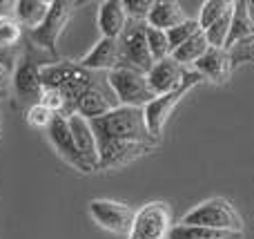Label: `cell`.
Here are the masks:
<instances>
[{
  "label": "cell",
  "mask_w": 254,
  "mask_h": 239,
  "mask_svg": "<svg viewBox=\"0 0 254 239\" xmlns=\"http://www.w3.org/2000/svg\"><path fill=\"white\" fill-rule=\"evenodd\" d=\"M40 80H43V87H52L63 92L74 103V107H76V98L94 85L92 72L80 67L78 63H69V61L40 65Z\"/></svg>",
  "instance_id": "3"
},
{
  "label": "cell",
  "mask_w": 254,
  "mask_h": 239,
  "mask_svg": "<svg viewBox=\"0 0 254 239\" xmlns=\"http://www.w3.org/2000/svg\"><path fill=\"white\" fill-rule=\"evenodd\" d=\"M27 121H29L34 128H49V123L54 121V114L43 103H36V105H31L29 112H27Z\"/></svg>",
  "instance_id": "30"
},
{
  "label": "cell",
  "mask_w": 254,
  "mask_h": 239,
  "mask_svg": "<svg viewBox=\"0 0 254 239\" xmlns=\"http://www.w3.org/2000/svg\"><path fill=\"white\" fill-rule=\"evenodd\" d=\"M201 80H205V79H203L196 70H185L183 85H181L179 89H174V92H170V94H163V96H156L152 103H147V105L143 107L145 125H147L149 137L158 141V137H161V132H163V128H165L167 119H170V114L174 112V107L179 105V101L185 96V92H188L190 87L198 85Z\"/></svg>",
  "instance_id": "5"
},
{
  "label": "cell",
  "mask_w": 254,
  "mask_h": 239,
  "mask_svg": "<svg viewBox=\"0 0 254 239\" xmlns=\"http://www.w3.org/2000/svg\"><path fill=\"white\" fill-rule=\"evenodd\" d=\"M69 16H71V4L65 2V0H54L47 18L43 20V25L31 31L34 43L49 49V52H56V43H58V38H61V34L65 31L67 22H69Z\"/></svg>",
  "instance_id": "9"
},
{
  "label": "cell",
  "mask_w": 254,
  "mask_h": 239,
  "mask_svg": "<svg viewBox=\"0 0 254 239\" xmlns=\"http://www.w3.org/2000/svg\"><path fill=\"white\" fill-rule=\"evenodd\" d=\"M252 40H254V7L252 2L239 0V2H234L232 25H230V36L228 43H225V49L252 43Z\"/></svg>",
  "instance_id": "17"
},
{
  "label": "cell",
  "mask_w": 254,
  "mask_h": 239,
  "mask_svg": "<svg viewBox=\"0 0 254 239\" xmlns=\"http://www.w3.org/2000/svg\"><path fill=\"white\" fill-rule=\"evenodd\" d=\"M207 49H210V45H207L205 34L198 31V34L192 36L185 45H181L179 49H174V52H172V58H174L181 67H190V65H196Z\"/></svg>",
  "instance_id": "22"
},
{
  "label": "cell",
  "mask_w": 254,
  "mask_h": 239,
  "mask_svg": "<svg viewBox=\"0 0 254 239\" xmlns=\"http://www.w3.org/2000/svg\"><path fill=\"white\" fill-rule=\"evenodd\" d=\"M183 226H203V228H214V231H228V233H243V219L239 210L230 204L228 199H207L192 208L183 219Z\"/></svg>",
  "instance_id": "2"
},
{
  "label": "cell",
  "mask_w": 254,
  "mask_h": 239,
  "mask_svg": "<svg viewBox=\"0 0 254 239\" xmlns=\"http://www.w3.org/2000/svg\"><path fill=\"white\" fill-rule=\"evenodd\" d=\"M147 45H149V54H152L154 63L165 61V58L172 56L170 40H167V31L154 29V27L147 25Z\"/></svg>",
  "instance_id": "26"
},
{
  "label": "cell",
  "mask_w": 254,
  "mask_h": 239,
  "mask_svg": "<svg viewBox=\"0 0 254 239\" xmlns=\"http://www.w3.org/2000/svg\"><path fill=\"white\" fill-rule=\"evenodd\" d=\"M9 9H13V2L0 0V18H7V16H9Z\"/></svg>",
  "instance_id": "32"
},
{
  "label": "cell",
  "mask_w": 254,
  "mask_h": 239,
  "mask_svg": "<svg viewBox=\"0 0 254 239\" xmlns=\"http://www.w3.org/2000/svg\"><path fill=\"white\" fill-rule=\"evenodd\" d=\"M121 45V67H131L147 74L154 67V58L147 45V22L127 20L125 31L119 38Z\"/></svg>",
  "instance_id": "6"
},
{
  "label": "cell",
  "mask_w": 254,
  "mask_h": 239,
  "mask_svg": "<svg viewBox=\"0 0 254 239\" xmlns=\"http://www.w3.org/2000/svg\"><path fill=\"white\" fill-rule=\"evenodd\" d=\"M89 215L105 231L116 233V235H129L136 213L127 204H121V201L94 199L89 201Z\"/></svg>",
  "instance_id": "8"
},
{
  "label": "cell",
  "mask_w": 254,
  "mask_h": 239,
  "mask_svg": "<svg viewBox=\"0 0 254 239\" xmlns=\"http://www.w3.org/2000/svg\"><path fill=\"white\" fill-rule=\"evenodd\" d=\"M152 4H154L152 0H125L123 9H125V13H127V18H129V20L145 22V20H147L149 9H152Z\"/></svg>",
  "instance_id": "29"
},
{
  "label": "cell",
  "mask_w": 254,
  "mask_h": 239,
  "mask_svg": "<svg viewBox=\"0 0 254 239\" xmlns=\"http://www.w3.org/2000/svg\"><path fill=\"white\" fill-rule=\"evenodd\" d=\"M11 85H13V92L18 94V98L22 101L31 103H40V96H43V80H40V65L36 63H20L16 67L11 76Z\"/></svg>",
  "instance_id": "13"
},
{
  "label": "cell",
  "mask_w": 254,
  "mask_h": 239,
  "mask_svg": "<svg viewBox=\"0 0 254 239\" xmlns=\"http://www.w3.org/2000/svg\"><path fill=\"white\" fill-rule=\"evenodd\" d=\"M0 132H2V114H0Z\"/></svg>",
  "instance_id": "33"
},
{
  "label": "cell",
  "mask_w": 254,
  "mask_h": 239,
  "mask_svg": "<svg viewBox=\"0 0 254 239\" xmlns=\"http://www.w3.org/2000/svg\"><path fill=\"white\" fill-rule=\"evenodd\" d=\"M232 9H234V2H230V0H207V2H203L201 16H198L201 29H207L210 25H214L216 20H221Z\"/></svg>",
  "instance_id": "24"
},
{
  "label": "cell",
  "mask_w": 254,
  "mask_h": 239,
  "mask_svg": "<svg viewBox=\"0 0 254 239\" xmlns=\"http://www.w3.org/2000/svg\"><path fill=\"white\" fill-rule=\"evenodd\" d=\"M243 233H228V231H214V228L203 226H183L176 224L172 226L167 239H241Z\"/></svg>",
  "instance_id": "23"
},
{
  "label": "cell",
  "mask_w": 254,
  "mask_h": 239,
  "mask_svg": "<svg viewBox=\"0 0 254 239\" xmlns=\"http://www.w3.org/2000/svg\"><path fill=\"white\" fill-rule=\"evenodd\" d=\"M9 89H11V74H9V70L0 63V98L7 96Z\"/></svg>",
  "instance_id": "31"
},
{
  "label": "cell",
  "mask_w": 254,
  "mask_h": 239,
  "mask_svg": "<svg viewBox=\"0 0 254 239\" xmlns=\"http://www.w3.org/2000/svg\"><path fill=\"white\" fill-rule=\"evenodd\" d=\"M112 92H114L119 105H129V107H145L147 103H152L154 92L149 89L147 74L131 67H116L107 76Z\"/></svg>",
  "instance_id": "4"
},
{
  "label": "cell",
  "mask_w": 254,
  "mask_h": 239,
  "mask_svg": "<svg viewBox=\"0 0 254 239\" xmlns=\"http://www.w3.org/2000/svg\"><path fill=\"white\" fill-rule=\"evenodd\" d=\"M232 11L225 13L221 20H216L214 25H210L207 29H203V34H205L207 45H210V47L225 49V43H228V36H230V25H232Z\"/></svg>",
  "instance_id": "25"
},
{
  "label": "cell",
  "mask_w": 254,
  "mask_h": 239,
  "mask_svg": "<svg viewBox=\"0 0 254 239\" xmlns=\"http://www.w3.org/2000/svg\"><path fill=\"white\" fill-rule=\"evenodd\" d=\"M67 123H69L71 137H74V143L78 148V152L83 155V159L92 165L94 170H98V139L94 134V128L85 116L80 114H71L67 116Z\"/></svg>",
  "instance_id": "14"
},
{
  "label": "cell",
  "mask_w": 254,
  "mask_h": 239,
  "mask_svg": "<svg viewBox=\"0 0 254 239\" xmlns=\"http://www.w3.org/2000/svg\"><path fill=\"white\" fill-rule=\"evenodd\" d=\"M198 31H203L201 29V25H198V20H185V22H181L179 27H174V29H170L167 31V40H170V49L174 52V49H179L181 45H185L192 36H196Z\"/></svg>",
  "instance_id": "27"
},
{
  "label": "cell",
  "mask_w": 254,
  "mask_h": 239,
  "mask_svg": "<svg viewBox=\"0 0 254 239\" xmlns=\"http://www.w3.org/2000/svg\"><path fill=\"white\" fill-rule=\"evenodd\" d=\"M194 70L205 80H212V83L221 85V83H225V80H230V76H232V56H230L228 49L210 47L203 54L201 61L194 65Z\"/></svg>",
  "instance_id": "16"
},
{
  "label": "cell",
  "mask_w": 254,
  "mask_h": 239,
  "mask_svg": "<svg viewBox=\"0 0 254 239\" xmlns=\"http://www.w3.org/2000/svg\"><path fill=\"white\" fill-rule=\"evenodd\" d=\"M185 20H188V18H185V11L179 2H174V0H156V2L152 4V9H149L145 22H147L149 27H154V29L170 31Z\"/></svg>",
  "instance_id": "20"
},
{
  "label": "cell",
  "mask_w": 254,
  "mask_h": 239,
  "mask_svg": "<svg viewBox=\"0 0 254 239\" xmlns=\"http://www.w3.org/2000/svg\"><path fill=\"white\" fill-rule=\"evenodd\" d=\"M22 38V27L13 16L0 18V45L7 49H13Z\"/></svg>",
  "instance_id": "28"
},
{
  "label": "cell",
  "mask_w": 254,
  "mask_h": 239,
  "mask_svg": "<svg viewBox=\"0 0 254 239\" xmlns=\"http://www.w3.org/2000/svg\"><path fill=\"white\" fill-rule=\"evenodd\" d=\"M172 231V210L165 201H149L136 210L127 239H167Z\"/></svg>",
  "instance_id": "7"
},
{
  "label": "cell",
  "mask_w": 254,
  "mask_h": 239,
  "mask_svg": "<svg viewBox=\"0 0 254 239\" xmlns=\"http://www.w3.org/2000/svg\"><path fill=\"white\" fill-rule=\"evenodd\" d=\"M127 13L121 0H105L98 7V29L103 38H121L127 27Z\"/></svg>",
  "instance_id": "19"
},
{
  "label": "cell",
  "mask_w": 254,
  "mask_h": 239,
  "mask_svg": "<svg viewBox=\"0 0 254 239\" xmlns=\"http://www.w3.org/2000/svg\"><path fill=\"white\" fill-rule=\"evenodd\" d=\"M116 105V101H112V96L107 92H103L98 85H92L89 89H85L78 98H76V114L85 116L87 121H96L101 116L110 114Z\"/></svg>",
  "instance_id": "18"
},
{
  "label": "cell",
  "mask_w": 254,
  "mask_h": 239,
  "mask_svg": "<svg viewBox=\"0 0 254 239\" xmlns=\"http://www.w3.org/2000/svg\"><path fill=\"white\" fill-rule=\"evenodd\" d=\"M152 148L134 141H98V168H119L147 155Z\"/></svg>",
  "instance_id": "11"
},
{
  "label": "cell",
  "mask_w": 254,
  "mask_h": 239,
  "mask_svg": "<svg viewBox=\"0 0 254 239\" xmlns=\"http://www.w3.org/2000/svg\"><path fill=\"white\" fill-rule=\"evenodd\" d=\"M80 67H85L87 72L92 70H116L121 67V45H119V38H101L92 49L89 54H85L83 61L78 63Z\"/></svg>",
  "instance_id": "15"
},
{
  "label": "cell",
  "mask_w": 254,
  "mask_h": 239,
  "mask_svg": "<svg viewBox=\"0 0 254 239\" xmlns=\"http://www.w3.org/2000/svg\"><path fill=\"white\" fill-rule=\"evenodd\" d=\"M47 130H49V141H52V146L56 148V152L67 163H71L76 170H80V172H94V168L83 159V155H80L78 148H76L69 123H67V116H54V121L49 123Z\"/></svg>",
  "instance_id": "10"
},
{
  "label": "cell",
  "mask_w": 254,
  "mask_h": 239,
  "mask_svg": "<svg viewBox=\"0 0 254 239\" xmlns=\"http://www.w3.org/2000/svg\"><path fill=\"white\" fill-rule=\"evenodd\" d=\"M49 9H52L49 0H16L13 2V18L18 20L20 27H27V29L34 31L43 25Z\"/></svg>",
  "instance_id": "21"
},
{
  "label": "cell",
  "mask_w": 254,
  "mask_h": 239,
  "mask_svg": "<svg viewBox=\"0 0 254 239\" xmlns=\"http://www.w3.org/2000/svg\"><path fill=\"white\" fill-rule=\"evenodd\" d=\"M185 70L188 67H181L172 56L165 58V61L154 63V67L147 72V83H149V89L154 92V96H163V94H170L174 89H179L183 85Z\"/></svg>",
  "instance_id": "12"
},
{
  "label": "cell",
  "mask_w": 254,
  "mask_h": 239,
  "mask_svg": "<svg viewBox=\"0 0 254 239\" xmlns=\"http://www.w3.org/2000/svg\"><path fill=\"white\" fill-rule=\"evenodd\" d=\"M252 7H254V2H252Z\"/></svg>",
  "instance_id": "34"
},
{
  "label": "cell",
  "mask_w": 254,
  "mask_h": 239,
  "mask_svg": "<svg viewBox=\"0 0 254 239\" xmlns=\"http://www.w3.org/2000/svg\"><path fill=\"white\" fill-rule=\"evenodd\" d=\"M98 141H134L156 146V139L149 137L145 125L143 107L119 105L110 114L101 116L96 121H89Z\"/></svg>",
  "instance_id": "1"
}]
</instances>
